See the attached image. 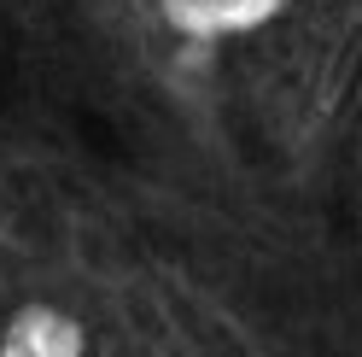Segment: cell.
I'll list each match as a JSON object with an SVG mask.
<instances>
[{"mask_svg": "<svg viewBox=\"0 0 362 357\" xmlns=\"http://www.w3.org/2000/svg\"><path fill=\"white\" fill-rule=\"evenodd\" d=\"M281 0H164L175 30L187 35H222V30H252L275 12Z\"/></svg>", "mask_w": 362, "mask_h": 357, "instance_id": "obj_1", "label": "cell"}]
</instances>
